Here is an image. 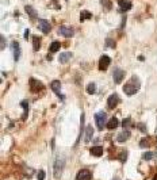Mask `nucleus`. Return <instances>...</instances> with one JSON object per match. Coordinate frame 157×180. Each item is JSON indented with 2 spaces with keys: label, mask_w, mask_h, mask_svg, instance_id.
Instances as JSON below:
<instances>
[{
  "label": "nucleus",
  "mask_w": 157,
  "mask_h": 180,
  "mask_svg": "<svg viewBox=\"0 0 157 180\" xmlns=\"http://www.w3.org/2000/svg\"><path fill=\"white\" fill-rule=\"evenodd\" d=\"M138 89H140V81H138V79H136V77H133L130 83H127V84L123 85V92L127 94L129 96L134 95Z\"/></svg>",
  "instance_id": "obj_1"
},
{
  "label": "nucleus",
  "mask_w": 157,
  "mask_h": 180,
  "mask_svg": "<svg viewBox=\"0 0 157 180\" xmlns=\"http://www.w3.org/2000/svg\"><path fill=\"white\" fill-rule=\"evenodd\" d=\"M28 35H30V31H28V30H26V31H25V38H28Z\"/></svg>",
  "instance_id": "obj_34"
},
{
  "label": "nucleus",
  "mask_w": 157,
  "mask_h": 180,
  "mask_svg": "<svg viewBox=\"0 0 157 180\" xmlns=\"http://www.w3.org/2000/svg\"><path fill=\"white\" fill-rule=\"evenodd\" d=\"M140 146L141 148H148V141L146 140H142V141L140 142Z\"/></svg>",
  "instance_id": "obj_30"
},
{
  "label": "nucleus",
  "mask_w": 157,
  "mask_h": 180,
  "mask_svg": "<svg viewBox=\"0 0 157 180\" xmlns=\"http://www.w3.org/2000/svg\"><path fill=\"white\" fill-rule=\"evenodd\" d=\"M39 28H41V31L43 33V34H48V33L50 31V23L46 19H39V23H38Z\"/></svg>",
  "instance_id": "obj_6"
},
{
  "label": "nucleus",
  "mask_w": 157,
  "mask_h": 180,
  "mask_svg": "<svg viewBox=\"0 0 157 180\" xmlns=\"http://www.w3.org/2000/svg\"><path fill=\"white\" fill-rule=\"evenodd\" d=\"M22 107L25 108V115H23V119H26V117H27V113H28V103L27 102H22Z\"/></svg>",
  "instance_id": "obj_26"
},
{
  "label": "nucleus",
  "mask_w": 157,
  "mask_h": 180,
  "mask_svg": "<svg viewBox=\"0 0 157 180\" xmlns=\"http://www.w3.org/2000/svg\"><path fill=\"white\" fill-rule=\"evenodd\" d=\"M64 167H65V160H64L63 157H58V159L56 160V162H54V167H53V168H54V176L60 177L63 175Z\"/></svg>",
  "instance_id": "obj_3"
},
{
  "label": "nucleus",
  "mask_w": 157,
  "mask_h": 180,
  "mask_svg": "<svg viewBox=\"0 0 157 180\" xmlns=\"http://www.w3.org/2000/svg\"><path fill=\"white\" fill-rule=\"evenodd\" d=\"M39 47H41V38L34 37V38H33V49H34L35 52H38Z\"/></svg>",
  "instance_id": "obj_20"
},
{
  "label": "nucleus",
  "mask_w": 157,
  "mask_h": 180,
  "mask_svg": "<svg viewBox=\"0 0 157 180\" xmlns=\"http://www.w3.org/2000/svg\"><path fill=\"white\" fill-rule=\"evenodd\" d=\"M118 4L122 11H129L130 8H131V3H130V1H126V0H119Z\"/></svg>",
  "instance_id": "obj_15"
},
{
  "label": "nucleus",
  "mask_w": 157,
  "mask_h": 180,
  "mask_svg": "<svg viewBox=\"0 0 157 180\" xmlns=\"http://www.w3.org/2000/svg\"><path fill=\"white\" fill-rule=\"evenodd\" d=\"M106 126H107L108 129H110V130H114L115 127H118V119H117L115 117L111 118V119H110V120L107 122V125H106Z\"/></svg>",
  "instance_id": "obj_17"
},
{
  "label": "nucleus",
  "mask_w": 157,
  "mask_h": 180,
  "mask_svg": "<svg viewBox=\"0 0 157 180\" xmlns=\"http://www.w3.org/2000/svg\"><path fill=\"white\" fill-rule=\"evenodd\" d=\"M112 77H114V81H115L117 84H119V83L123 80V77H125V72H123L122 69L117 68V69H114V74H112Z\"/></svg>",
  "instance_id": "obj_5"
},
{
  "label": "nucleus",
  "mask_w": 157,
  "mask_h": 180,
  "mask_svg": "<svg viewBox=\"0 0 157 180\" xmlns=\"http://www.w3.org/2000/svg\"><path fill=\"white\" fill-rule=\"evenodd\" d=\"M114 180H119V179H118V177H115V179H114Z\"/></svg>",
  "instance_id": "obj_36"
},
{
  "label": "nucleus",
  "mask_w": 157,
  "mask_h": 180,
  "mask_svg": "<svg viewBox=\"0 0 157 180\" xmlns=\"http://www.w3.org/2000/svg\"><path fill=\"white\" fill-rule=\"evenodd\" d=\"M126 157H127V153H126V152H122L121 154H119V160H121L122 162L126 161Z\"/></svg>",
  "instance_id": "obj_27"
},
{
  "label": "nucleus",
  "mask_w": 157,
  "mask_h": 180,
  "mask_svg": "<svg viewBox=\"0 0 157 180\" xmlns=\"http://www.w3.org/2000/svg\"><path fill=\"white\" fill-rule=\"evenodd\" d=\"M70 58H72V53H70V52H65V53H61V54H60V57H58L60 62H63V64L68 62V61H69Z\"/></svg>",
  "instance_id": "obj_13"
},
{
  "label": "nucleus",
  "mask_w": 157,
  "mask_h": 180,
  "mask_svg": "<svg viewBox=\"0 0 157 180\" xmlns=\"http://www.w3.org/2000/svg\"><path fill=\"white\" fill-rule=\"evenodd\" d=\"M91 154L92 156H96V157H100L102 154H103V148L102 146H94V148H91Z\"/></svg>",
  "instance_id": "obj_16"
},
{
  "label": "nucleus",
  "mask_w": 157,
  "mask_h": 180,
  "mask_svg": "<svg viewBox=\"0 0 157 180\" xmlns=\"http://www.w3.org/2000/svg\"><path fill=\"white\" fill-rule=\"evenodd\" d=\"M25 10H26V12H27L28 15H30V18H31V19H35V18H37V11H35L34 8L31 7V6H26Z\"/></svg>",
  "instance_id": "obj_19"
},
{
  "label": "nucleus",
  "mask_w": 157,
  "mask_h": 180,
  "mask_svg": "<svg viewBox=\"0 0 157 180\" xmlns=\"http://www.w3.org/2000/svg\"><path fill=\"white\" fill-rule=\"evenodd\" d=\"M30 88H31L33 92H38L39 89H43V84H42L41 81H37L34 79L30 80Z\"/></svg>",
  "instance_id": "obj_9"
},
{
  "label": "nucleus",
  "mask_w": 157,
  "mask_h": 180,
  "mask_svg": "<svg viewBox=\"0 0 157 180\" xmlns=\"http://www.w3.org/2000/svg\"><path fill=\"white\" fill-rule=\"evenodd\" d=\"M117 103H118V96L114 94V95H110L108 96V99H107V106L108 108H114V107L117 106Z\"/></svg>",
  "instance_id": "obj_10"
},
{
  "label": "nucleus",
  "mask_w": 157,
  "mask_h": 180,
  "mask_svg": "<svg viewBox=\"0 0 157 180\" xmlns=\"http://www.w3.org/2000/svg\"><path fill=\"white\" fill-rule=\"evenodd\" d=\"M60 47H61V45H60V42H53L52 45H50L49 50L52 52V53H54V52H57V50H60Z\"/></svg>",
  "instance_id": "obj_23"
},
{
  "label": "nucleus",
  "mask_w": 157,
  "mask_h": 180,
  "mask_svg": "<svg viewBox=\"0 0 157 180\" xmlns=\"http://www.w3.org/2000/svg\"><path fill=\"white\" fill-rule=\"evenodd\" d=\"M92 134H94V129H92V126H88L87 130H85V141H90L92 138Z\"/></svg>",
  "instance_id": "obj_21"
},
{
  "label": "nucleus",
  "mask_w": 157,
  "mask_h": 180,
  "mask_svg": "<svg viewBox=\"0 0 157 180\" xmlns=\"http://www.w3.org/2000/svg\"><path fill=\"white\" fill-rule=\"evenodd\" d=\"M50 88L53 89V91L56 92L58 96H61V94H60V88H61V83H60L58 80H54L52 81V84H50Z\"/></svg>",
  "instance_id": "obj_14"
},
{
  "label": "nucleus",
  "mask_w": 157,
  "mask_h": 180,
  "mask_svg": "<svg viewBox=\"0 0 157 180\" xmlns=\"http://www.w3.org/2000/svg\"><path fill=\"white\" fill-rule=\"evenodd\" d=\"M100 3H102V6L106 8V10H111V7H112V4H111V1L110 0H100Z\"/></svg>",
  "instance_id": "obj_24"
},
{
  "label": "nucleus",
  "mask_w": 157,
  "mask_h": 180,
  "mask_svg": "<svg viewBox=\"0 0 157 180\" xmlns=\"http://www.w3.org/2000/svg\"><path fill=\"white\" fill-rule=\"evenodd\" d=\"M110 62H111V58L108 56H102L100 57V61H99V69L100 71H106L108 68V65H110Z\"/></svg>",
  "instance_id": "obj_4"
},
{
  "label": "nucleus",
  "mask_w": 157,
  "mask_h": 180,
  "mask_svg": "<svg viewBox=\"0 0 157 180\" xmlns=\"http://www.w3.org/2000/svg\"><path fill=\"white\" fill-rule=\"evenodd\" d=\"M12 50H14V60L18 61L21 57V47L18 42H12Z\"/></svg>",
  "instance_id": "obj_12"
},
{
  "label": "nucleus",
  "mask_w": 157,
  "mask_h": 180,
  "mask_svg": "<svg viewBox=\"0 0 157 180\" xmlns=\"http://www.w3.org/2000/svg\"><path fill=\"white\" fill-rule=\"evenodd\" d=\"M153 180H157V175H154V177H153Z\"/></svg>",
  "instance_id": "obj_35"
},
{
  "label": "nucleus",
  "mask_w": 157,
  "mask_h": 180,
  "mask_svg": "<svg viewBox=\"0 0 157 180\" xmlns=\"http://www.w3.org/2000/svg\"><path fill=\"white\" fill-rule=\"evenodd\" d=\"M95 91H96V85H95V83H90V84L87 85V92L88 94H94Z\"/></svg>",
  "instance_id": "obj_25"
},
{
  "label": "nucleus",
  "mask_w": 157,
  "mask_h": 180,
  "mask_svg": "<svg viewBox=\"0 0 157 180\" xmlns=\"http://www.w3.org/2000/svg\"><path fill=\"white\" fill-rule=\"evenodd\" d=\"M37 177H38V180H43L45 179V172H43V171H39L38 175H37Z\"/></svg>",
  "instance_id": "obj_28"
},
{
  "label": "nucleus",
  "mask_w": 157,
  "mask_h": 180,
  "mask_svg": "<svg viewBox=\"0 0 157 180\" xmlns=\"http://www.w3.org/2000/svg\"><path fill=\"white\" fill-rule=\"evenodd\" d=\"M138 127H140L141 131H146V129H145V125H144V123H140V125H138Z\"/></svg>",
  "instance_id": "obj_33"
},
{
  "label": "nucleus",
  "mask_w": 157,
  "mask_h": 180,
  "mask_svg": "<svg viewBox=\"0 0 157 180\" xmlns=\"http://www.w3.org/2000/svg\"><path fill=\"white\" fill-rule=\"evenodd\" d=\"M106 120H107V114L104 111H99L96 115H95V122H96V126H98L99 130H103V127H104Z\"/></svg>",
  "instance_id": "obj_2"
},
{
  "label": "nucleus",
  "mask_w": 157,
  "mask_h": 180,
  "mask_svg": "<svg viewBox=\"0 0 157 180\" xmlns=\"http://www.w3.org/2000/svg\"><path fill=\"white\" fill-rule=\"evenodd\" d=\"M129 137H130V131L129 130H123V131H121V133L118 134L117 141L118 142H125L126 140H129Z\"/></svg>",
  "instance_id": "obj_11"
},
{
  "label": "nucleus",
  "mask_w": 157,
  "mask_h": 180,
  "mask_svg": "<svg viewBox=\"0 0 157 180\" xmlns=\"http://www.w3.org/2000/svg\"><path fill=\"white\" fill-rule=\"evenodd\" d=\"M76 180H91V172L88 169H81L77 173Z\"/></svg>",
  "instance_id": "obj_8"
},
{
  "label": "nucleus",
  "mask_w": 157,
  "mask_h": 180,
  "mask_svg": "<svg viewBox=\"0 0 157 180\" xmlns=\"http://www.w3.org/2000/svg\"><path fill=\"white\" fill-rule=\"evenodd\" d=\"M4 47H6V39L4 37H1V50H4Z\"/></svg>",
  "instance_id": "obj_32"
},
{
  "label": "nucleus",
  "mask_w": 157,
  "mask_h": 180,
  "mask_svg": "<svg viewBox=\"0 0 157 180\" xmlns=\"http://www.w3.org/2000/svg\"><path fill=\"white\" fill-rule=\"evenodd\" d=\"M90 18H92V15H91L90 11H81V14H80V21L81 22L85 21V19H90Z\"/></svg>",
  "instance_id": "obj_22"
},
{
  "label": "nucleus",
  "mask_w": 157,
  "mask_h": 180,
  "mask_svg": "<svg viewBox=\"0 0 157 180\" xmlns=\"http://www.w3.org/2000/svg\"><path fill=\"white\" fill-rule=\"evenodd\" d=\"M107 46H110V47H115V42H114L112 39L108 38V39H107Z\"/></svg>",
  "instance_id": "obj_29"
},
{
  "label": "nucleus",
  "mask_w": 157,
  "mask_h": 180,
  "mask_svg": "<svg viewBox=\"0 0 157 180\" xmlns=\"http://www.w3.org/2000/svg\"><path fill=\"white\" fill-rule=\"evenodd\" d=\"M144 160H157V153L156 152H146L142 154Z\"/></svg>",
  "instance_id": "obj_18"
},
{
  "label": "nucleus",
  "mask_w": 157,
  "mask_h": 180,
  "mask_svg": "<svg viewBox=\"0 0 157 180\" xmlns=\"http://www.w3.org/2000/svg\"><path fill=\"white\" fill-rule=\"evenodd\" d=\"M58 33L61 34V35L66 37V38H69V37L73 35V28L72 27H66V26H61L58 30Z\"/></svg>",
  "instance_id": "obj_7"
},
{
  "label": "nucleus",
  "mask_w": 157,
  "mask_h": 180,
  "mask_svg": "<svg viewBox=\"0 0 157 180\" xmlns=\"http://www.w3.org/2000/svg\"><path fill=\"white\" fill-rule=\"evenodd\" d=\"M122 123H123V126H129V125H130V118H127V119H123V122H122Z\"/></svg>",
  "instance_id": "obj_31"
}]
</instances>
